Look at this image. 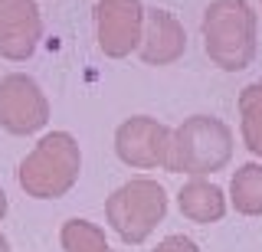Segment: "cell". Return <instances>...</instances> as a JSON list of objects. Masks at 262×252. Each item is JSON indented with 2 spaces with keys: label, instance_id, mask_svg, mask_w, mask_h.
<instances>
[{
  "label": "cell",
  "instance_id": "obj_1",
  "mask_svg": "<svg viewBox=\"0 0 262 252\" xmlns=\"http://www.w3.org/2000/svg\"><path fill=\"white\" fill-rule=\"evenodd\" d=\"M203 50L226 72H243L256 56V10L249 0H213L203 10Z\"/></svg>",
  "mask_w": 262,
  "mask_h": 252
},
{
  "label": "cell",
  "instance_id": "obj_2",
  "mask_svg": "<svg viewBox=\"0 0 262 252\" xmlns=\"http://www.w3.org/2000/svg\"><path fill=\"white\" fill-rule=\"evenodd\" d=\"M82 170V151L69 131H53L39 138L36 148L20 161L16 180L36 200H56L76 187Z\"/></svg>",
  "mask_w": 262,
  "mask_h": 252
},
{
  "label": "cell",
  "instance_id": "obj_3",
  "mask_svg": "<svg viewBox=\"0 0 262 252\" xmlns=\"http://www.w3.org/2000/svg\"><path fill=\"white\" fill-rule=\"evenodd\" d=\"M229 161H233V131H229V125L213 115H193L170 134V154L164 170L207 177L223 170Z\"/></svg>",
  "mask_w": 262,
  "mask_h": 252
},
{
  "label": "cell",
  "instance_id": "obj_4",
  "mask_svg": "<svg viewBox=\"0 0 262 252\" xmlns=\"http://www.w3.org/2000/svg\"><path fill=\"white\" fill-rule=\"evenodd\" d=\"M164 213H167V190L151 177H135V180L121 184L105 203L108 226L131 246L144 242L158 230Z\"/></svg>",
  "mask_w": 262,
  "mask_h": 252
},
{
  "label": "cell",
  "instance_id": "obj_5",
  "mask_svg": "<svg viewBox=\"0 0 262 252\" xmlns=\"http://www.w3.org/2000/svg\"><path fill=\"white\" fill-rule=\"evenodd\" d=\"M49 121V99L36 79L10 72L0 79V128L10 134H36Z\"/></svg>",
  "mask_w": 262,
  "mask_h": 252
},
{
  "label": "cell",
  "instance_id": "obj_6",
  "mask_svg": "<svg viewBox=\"0 0 262 252\" xmlns=\"http://www.w3.org/2000/svg\"><path fill=\"white\" fill-rule=\"evenodd\" d=\"M144 4L141 0H95V39L112 59H125L141 46Z\"/></svg>",
  "mask_w": 262,
  "mask_h": 252
},
{
  "label": "cell",
  "instance_id": "obj_7",
  "mask_svg": "<svg viewBox=\"0 0 262 252\" xmlns=\"http://www.w3.org/2000/svg\"><path fill=\"white\" fill-rule=\"evenodd\" d=\"M170 134H174V128L161 125L158 118L135 115V118L118 125V131H115V151H118V157L128 167H138V170L167 167Z\"/></svg>",
  "mask_w": 262,
  "mask_h": 252
},
{
  "label": "cell",
  "instance_id": "obj_8",
  "mask_svg": "<svg viewBox=\"0 0 262 252\" xmlns=\"http://www.w3.org/2000/svg\"><path fill=\"white\" fill-rule=\"evenodd\" d=\"M43 36V17L36 0H4L0 4V56L23 62L36 53Z\"/></svg>",
  "mask_w": 262,
  "mask_h": 252
},
{
  "label": "cell",
  "instance_id": "obj_9",
  "mask_svg": "<svg viewBox=\"0 0 262 252\" xmlns=\"http://www.w3.org/2000/svg\"><path fill=\"white\" fill-rule=\"evenodd\" d=\"M187 50V33L180 27V20L164 7L144 10V30H141V59L147 66H170L177 62Z\"/></svg>",
  "mask_w": 262,
  "mask_h": 252
},
{
  "label": "cell",
  "instance_id": "obj_10",
  "mask_svg": "<svg viewBox=\"0 0 262 252\" xmlns=\"http://www.w3.org/2000/svg\"><path fill=\"white\" fill-rule=\"evenodd\" d=\"M177 207L190 223H220L226 216V197L216 184L203 180V177H190L177 193Z\"/></svg>",
  "mask_w": 262,
  "mask_h": 252
},
{
  "label": "cell",
  "instance_id": "obj_11",
  "mask_svg": "<svg viewBox=\"0 0 262 252\" xmlns=\"http://www.w3.org/2000/svg\"><path fill=\"white\" fill-rule=\"evenodd\" d=\"M229 203L243 216H262V164H243L233 174Z\"/></svg>",
  "mask_w": 262,
  "mask_h": 252
},
{
  "label": "cell",
  "instance_id": "obj_12",
  "mask_svg": "<svg viewBox=\"0 0 262 252\" xmlns=\"http://www.w3.org/2000/svg\"><path fill=\"white\" fill-rule=\"evenodd\" d=\"M239 131L246 148L262 157V82H252L239 92Z\"/></svg>",
  "mask_w": 262,
  "mask_h": 252
},
{
  "label": "cell",
  "instance_id": "obj_13",
  "mask_svg": "<svg viewBox=\"0 0 262 252\" xmlns=\"http://www.w3.org/2000/svg\"><path fill=\"white\" fill-rule=\"evenodd\" d=\"M59 242L66 252H112L108 242H105V233L98 230L95 223L89 219H66L62 233H59Z\"/></svg>",
  "mask_w": 262,
  "mask_h": 252
},
{
  "label": "cell",
  "instance_id": "obj_14",
  "mask_svg": "<svg viewBox=\"0 0 262 252\" xmlns=\"http://www.w3.org/2000/svg\"><path fill=\"white\" fill-rule=\"evenodd\" d=\"M154 252H200V249H196V242L190 236L174 233V236H167V239H161L158 246H154Z\"/></svg>",
  "mask_w": 262,
  "mask_h": 252
},
{
  "label": "cell",
  "instance_id": "obj_15",
  "mask_svg": "<svg viewBox=\"0 0 262 252\" xmlns=\"http://www.w3.org/2000/svg\"><path fill=\"white\" fill-rule=\"evenodd\" d=\"M4 216H7V193L0 190V219H4Z\"/></svg>",
  "mask_w": 262,
  "mask_h": 252
},
{
  "label": "cell",
  "instance_id": "obj_16",
  "mask_svg": "<svg viewBox=\"0 0 262 252\" xmlns=\"http://www.w3.org/2000/svg\"><path fill=\"white\" fill-rule=\"evenodd\" d=\"M0 252H10V242H7V236L0 233Z\"/></svg>",
  "mask_w": 262,
  "mask_h": 252
},
{
  "label": "cell",
  "instance_id": "obj_17",
  "mask_svg": "<svg viewBox=\"0 0 262 252\" xmlns=\"http://www.w3.org/2000/svg\"><path fill=\"white\" fill-rule=\"evenodd\" d=\"M0 4H4V0H0Z\"/></svg>",
  "mask_w": 262,
  "mask_h": 252
},
{
  "label": "cell",
  "instance_id": "obj_18",
  "mask_svg": "<svg viewBox=\"0 0 262 252\" xmlns=\"http://www.w3.org/2000/svg\"><path fill=\"white\" fill-rule=\"evenodd\" d=\"M259 4H262V0H259Z\"/></svg>",
  "mask_w": 262,
  "mask_h": 252
}]
</instances>
